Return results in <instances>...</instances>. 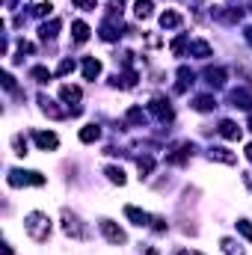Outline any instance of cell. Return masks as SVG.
<instances>
[{
    "instance_id": "1",
    "label": "cell",
    "mask_w": 252,
    "mask_h": 255,
    "mask_svg": "<svg viewBox=\"0 0 252 255\" xmlns=\"http://www.w3.org/2000/svg\"><path fill=\"white\" fill-rule=\"evenodd\" d=\"M24 232L33 237V240H48V235H51V220H48V214H42V211H33V214H27L24 216Z\"/></svg>"
},
{
    "instance_id": "2",
    "label": "cell",
    "mask_w": 252,
    "mask_h": 255,
    "mask_svg": "<svg viewBox=\"0 0 252 255\" xmlns=\"http://www.w3.org/2000/svg\"><path fill=\"white\" fill-rule=\"evenodd\" d=\"M62 229H65L68 237H75V240H83L86 237V229L80 226V220L71 211H62Z\"/></svg>"
},
{
    "instance_id": "3",
    "label": "cell",
    "mask_w": 252,
    "mask_h": 255,
    "mask_svg": "<svg viewBox=\"0 0 252 255\" xmlns=\"http://www.w3.org/2000/svg\"><path fill=\"white\" fill-rule=\"evenodd\" d=\"M9 184L12 187H21V184H45V175H39V172H21V169H12L9 172Z\"/></svg>"
},
{
    "instance_id": "4",
    "label": "cell",
    "mask_w": 252,
    "mask_h": 255,
    "mask_svg": "<svg viewBox=\"0 0 252 255\" xmlns=\"http://www.w3.org/2000/svg\"><path fill=\"white\" fill-rule=\"evenodd\" d=\"M101 232H104V237H107V240H110V243H116V246L128 240V237H125V232H122L116 223H110V220H101Z\"/></svg>"
},
{
    "instance_id": "5",
    "label": "cell",
    "mask_w": 252,
    "mask_h": 255,
    "mask_svg": "<svg viewBox=\"0 0 252 255\" xmlns=\"http://www.w3.org/2000/svg\"><path fill=\"white\" fill-rule=\"evenodd\" d=\"M33 139H36V145H39V149H45V152H54L57 145H59L57 134H51V131H36Z\"/></svg>"
},
{
    "instance_id": "6",
    "label": "cell",
    "mask_w": 252,
    "mask_h": 255,
    "mask_svg": "<svg viewBox=\"0 0 252 255\" xmlns=\"http://www.w3.org/2000/svg\"><path fill=\"white\" fill-rule=\"evenodd\" d=\"M125 216H128L134 226H152V220H155V216H149L146 211H139L134 205H125Z\"/></svg>"
},
{
    "instance_id": "7",
    "label": "cell",
    "mask_w": 252,
    "mask_h": 255,
    "mask_svg": "<svg viewBox=\"0 0 252 255\" xmlns=\"http://www.w3.org/2000/svg\"><path fill=\"white\" fill-rule=\"evenodd\" d=\"M152 113H155L160 122H172V107H169V101H163V98H155V101H152Z\"/></svg>"
},
{
    "instance_id": "8",
    "label": "cell",
    "mask_w": 252,
    "mask_h": 255,
    "mask_svg": "<svg viewBox=\"0 0 252 255\" xmlns=\"http://www.w3.org/2000/svg\"><path fill=\"white\" fill-rule=\"evenodd\" d=\"M39 104H42V110H45L48 116H54V119H65V116H68V110H59L57 101H51L48 95H39Z\"/></svg>"
},
{
    "instance_id": "9",
    "label": "cell",
    "mask_w": 252,
    "mask_h": 255,
    "mask_svg": "<svg viewBox=\"0 0 252 255\" xmlns=\"http://www.w3.org/2000/svg\"><path fill=\"white\" fill-rule=\"evenodd\" d=\"M211 160H220V163H237V155H232L229 149H220V145H213L211 149Z\"/></svg>"
},
{
    "instance_id": "10",
    "label": "cell",
    "mask_w": 252,
    "mask_h": 255,
    "mask_svg": "<svg viewBox=\"0 0 252 255\" xmlns=\"http://www.w3.org/2000/svg\"><path fill=\"white\" fill-rule=\"evenodd\" d=\"M98 75H101V62H98L95 57H89V59L83 62V78H86V80H95Z\"/></svg>"
},
{
    "instance_id": "11",
    "label": "cell",
    "mask_w": 252,
    "mask_h": 255,
    "mask_svg": "<svg viewBox=\"0 0 252 255\" xmlns=\"http://www.w3.org/2000/svg\"><path fill=\"white\" fill-rule=\"evenodd\" d=\"M220 134H223L226 139H240V128H237L232 119H223V122H220Z\"/></svg>"
},
{
    "instance_id": "12",
    "label": "cell",
    "mask_w": 252,
    "mask_h": 255,
    "mask_svg": "<svg viewBox=\"0 0 252 255\" xmlns=\"http://www.w3.org/2000/svg\"><path fill=\"white\" fill-rule=\"evenodd\" d=\"M205 80H208L211 86H223V83H226V71H223V68H208V71H205Z\"/></svg>"
},
{
    "instance_id": "13",
    "label": "cell",
    "mask_w": 252,
    "mask_h": 255,
    "mask_svg": "<svg viewBox=\"0 0 252 255\" xmlns=\"http://www.w3.org/2000/svg\"><path fill=\"white\" fill-rule=\"evenodd\" d=\"M59 95H62V101H68V104H78V101H80V86L65 83V86L59 89Z\"/></svg>"
},
{
    "instance_id": "14",
    "label": "cell",
    "mask_w": 252,
    "mask_h": 255,
    "mask_svg": "<svg viewBox=\"0 0 252 255\" xmlns=\"http://www.w3.org/2000/svg\"><path fill=\"white\" fill-rule=\"evenodd\" d=\"M178 24H181V15H178V12H172V9H169V12H163V15H160V27H163V30H175Z\"/></svg>"
},
{
    "instance_id": "15",
    "label": "cell",
    "mask_w": 252,
    "mask_h": 255,
    "mask_svg": "<svg viewBox=\"0 0 252 255\" xmlns=\"http://www.w3.org/2000/svg\"><path fill=\"white\" fill-rule=\"evenodd\" d=\"M193 107H196L199 113H208V110H213V107H217V101H213L211 95H199V98L193 101Z\"/></svg>"
},
{
    "instance_id": "16",
    "label": "cell",
    "mask_w": 252,
    "mask_h": 255,
    "mask_svg": "<svg viewBox=\"0 0 252 255\" xmlns=\"http://www.w3.org/2000/svg\"><path fill=\"white\" fill-rule=\"evenodd\" d=\"M232 101H234V107H243V110H252V98L243 92V89H237V92H232Z\"/></svg>"
},
{
    "instance_id": "17",
    "label": "cell",
    "mask_w": 252,
    "mask_h": 255,
    "mask_svg": "<svg viewBox=\"0 0 252 255\" xmlns=\"http://www.w3.org/2000/svg\"><path fill=\"white\" fill-rule=\"evenodd\" d=\"M71 33H75V42H86V39H89V27H86L83 21L71 24Z\"/></svg>"
},
{
    "instance_id": "18",
    "label": "cell",
    "mask_w": 252,
    "mask_h": 255,
    "mask_svg": "<svg viewBox=\"0 0 252 255\" xmlns=\"http://www.w3.org/2000/svg\"><path fill=\"white\" fill-rule=\"evenodd\" d=\"M104 172H107V178H110L113 184H119V187L125 184V169H122V166H107Z\"/></svg>"
},
{
    "instance_id": "19",
    "label": "cell",
    "mask_w": 252,
    "mask_h": 255,
    "mask_svg": "<svg viewBox=\"0 0 252 255\" xmlns=\"http://www.w3.org/2000/svg\"><path fill=\"white\" fill-rule=\"evenodd\" d=\"M152 0H136V3H134V12H136V18H149L152 15Z\"/></svg>"
},
{
    "instance_id": "20",
    "label": "cell",
    "mask_w": 252,
    "mask_h": 255,
    "mask_svg": "<svg viewBox=\"0 0 252 255\" xmlns=\"http://www.w3.org/2000/svg\"><path fill=\"white\" fill-rule=\"evenodd\" d=\"M98 137H101V128H98V125H86V128L80 131V139H83V142H95Z\"/></svg>"
},
{
    "instance_id": "21",
    "label": "cell",
    "mask_w": 252,
    "mask_h": 255,
    "mask_svg": "<svg viewBox=\"0 0 252 255\" xmlns=\"http://www.w3.org/2000/svg\"><path fill=\"white\" fill-rule=\"evenodd\" d=\"M30 78H36L39 83H48V80H51V71H48L45 65H36V68H30Z\"/></svg>"
},
{
    "instance_id": "22",
    "label": "cell",
    "mask_w": 252,
    "mask_h": 255,
    "mask_svg": "<svg viewBox=\"0 0 252 255\" xmlns=\"http://www.w3.org/2000/svg\"><path fill=\"white\" fill-rule=\"evenodd\" d=\"M190 54H196V57H211V45L208 42H190Z\"/></svg>"
},
{
    "instance_id": "23",
    "label": "cell",
    "mask_w": 252,
    "mask_h": 255,
    "mask_svg": "<svg viewBox=\"0 0 252 255\" xmlns=\"http://www.w3.org/2000/svg\"><path fill=\"white\" fill-rule=\"evenodd\" d=\"M131 125H142V122H146V113H142L139 110V107H131V110H128V116H125Z\"/></svg>"
},
{
    "instance_id": "24",
    "label": "cell",
    "mask_w": 252,
    "mask_h": 255,
    "mask_svg": "<svg viewBox=\"0 0 252 255\" xmlns=\"http://www.w3.org/2000/svg\"><path fill=\"white\" fill-rule=\"evenodd\" d=\"M136 166H139V178H149V172L155 169V160H152V157H139Z\"/></svg>"
},
{
    "instance_id": "25",
    "label": "cell",
    "mask_w": 252,
    "mask_h": 255,
    "mask_svg": "<svg viewBox=\"0 0 252 255\" xmlns=\"http://www.w3.org/2000/svg\"><path fill=\"white\" fill-rule=\"evenodd\" d=\"M57 30H59V21H57V18H54L51 24H42V39H54Z\"/></svg>"
},
{
    "instance_id": "26",
    "label": "cell",
    "mask_w": 252,
    "mask_h": 255,
    "mask_svg": "<svg viewBox=\"0 0 252 255\" xmlns=\"http://www.w3.org/2000/svg\"><path fill=\"white\" fill-rule=\"evenodd\" d=\"M237 232H240L246 240H252V223H249V220H237Z\"/></svg>"
},
{
    "instance_id": "27",
    "label": "cell",
    "mask_w": 252,
    "mask_h": 255,
    "mask_svg": "<svg viewBox=\"0 0 252 255\" xmlns=\"http://www.w3.org/2000/svg\"><path fill=\"white\" fill-rule=\"evenodd\" d=\"M71 71H75V59H62L59 68H57V75L62 78V75H71Z\"/></svg>"
},
{
    "instance_id": "28",
    "label": "cell",
    "mask_w": 252,
    "mask_h": 255,
    "mask_svg": "<svg viewBox=\"0 0 252 255\" xmlns=\"http://www.w3.org/2000/svg\"><path fill=\"white\" fill-rule=\"evenodd\" d=\"M223 249H226V255H243V249L234 240H223Z\"/></svg>"
},
{
    "instance_id": "29",
    "label": "cell",
    "mask_w": 252,
    "mask_h": 255,
    "mask_svg": "<svg viewBox=\"0 0 252 255\" xmlns=\"http://www.w3.org/2000/svg\"><path fill=\"white\" fill-rule=\"evenodd\" d=\"M12 145H15V155H27V142H24L21 137H15V139H12Z\"/></svg>"
},
{
    "instance_id": "30",
    "label": "cell",
    "mask_w": 252,
    "mask_h": 255,
    "mask_svg": "<svg viewBox=\"0 0 252 255\" xmlns=\"http://www.w3.org/2000/svg\"><path fill=\"white\" fill-rule=\"evenodd\" d=\"M71 3H75L78 9H86V12H89V9H95V0H71Z\"/></svg>"
},
{
    "instance_id": "31",
    "label": "cell",
    "mask_w": 252,
    "mask_h": 255,
    "mask_svg": "<svg viewBox=\"0 0 252 255\" xmlns=\"http://www.w3.org/2000/svg\"><path fill=\"white\" fill-rule=\"evenodd\" d=\"M51 3H39V6H36V15H51Z\"/></svg>"
},
{
    "instance_id": "32",
    "label": "cell",
    "mask_w": 252,
    "mask_h": 255,
    "mask_svg": "<svg viewBox=\"0 0 252 255\" xmlns=\"http://www.w3.org/2000/svg\"><path fill=\"white\" fill-rule=\"evenodd\" d=\"M3 86H6V89H12V86H15V80H12V75H3Z\"/></svg>"
},
{
    "instance_id": "33",
    "label": "cell",
    "mask_w": 252,
    "mask_h": 255,
    "mask_svg": "<svg viewBox=\"0 0 252 255\" xmlns=\"http://www.w3.org/2000/svg\"><path fill=\"white\" fill-rule=\"evenodd\" d=\"M243 181H246V187L252 190V172H243Z\"/></svg>"
},
{
    "instance_id": "34",
    "label": "cell",
    "mask_w": 252,
    "mask_h": 255,
    "mask_svg": "<svg viewBox=\"0 0 252 255\" xmlns=\"http://www.w3.org/2000/svg\"><path fill=\"white\" fill-rule=\"evenodd\" d=\"M178 255H202V252H193V249H181Z\"/></svg>"
},
{
    "instance_id": "35",
    "label": "cell",
    "mask_w": 252,
    "mask_h": 255,
    "mask_svg": "<svg viewBox=\"0 0 252 255\" xmlns=\"http://www.w3.org/2000/svg\"><path fill=\"white\" fill-rule=\"evenodd\" d=\"M246 157H249V160H252V142H249V145H246Z\"/></svg>"
},
{
    "instance_id": "36",
    "label": "cell",
    "mask_w": 252,
    "mask_h": 255,
    "mask_svg": "<svg viewBox=\"0 0 252 255\" xmlns=\"http://www.w3.org/2000/svg\"><path fill=\"white\" fill-rule=\"evenodd\" d=\"M3 255H12V249H9V246H3Z\"/></svg>"
},
{
    "instance_id": "37",
    "label": "cell",
    "mask_w": 252,
    "mask_h": 255,
    "mask_svg": "<svg viewBox=\"0 0 252 255\" xmlns=\"http://www.w3.org/2000/svg\"><path fill=\"white\" fill-rule=\"evenodd\" d=\"M249 131H252V113H249Z\"/></svg>"
}]
</instances>
